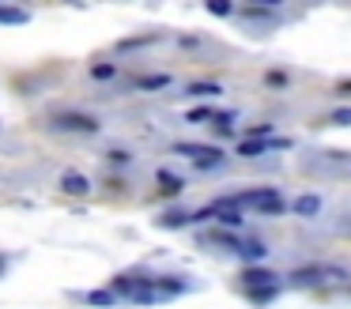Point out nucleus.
Masks as SVG:
<instances>
[{
	"instance_id": "obj_8",
	"label": "nucleus",
	"mask_w": 351,
	"mask_h": 309,
	"mask_svg": "<svg viewBox=\"0 0 351 309\" xmlns=\"http://www.w3.org/2000/svg\"><path fill=\"white\" fill-rule=\"evenodd\" d=\"M265 151H272V140H242L238 143V155L242 158H261Z\"/></svg>"
},
{
	"instance_id": "obj_12",
	"label": "nucleus",
	"mask_w": 351,
	"mask_h": 309,
	"mask_svg": "<svg viewBox=\"0 0 351 309\" xmlns=\"http://www.w3.org/2000/svg\"><path fill=\"white\" fill-rule=\"evenodd\" d=\"M185 95H189V98H215V95H223V87H219V83H189Z\"/></svg>"
},
{
	"instance_id": "obj_16",
	"label": "nucleus",
	"mask_w": 351,
	"mask_h": 309,
	"mask_svg": "<svg viewBox=\"0 0 351 309\" xmlns=\"http://www.w3.org/2000/svg\"><path fill=\"white\" fill-rule=\"evenodd\" d=\"M174 155H182V158H193V162H197V158L204 155V143H174Z\"/></svg>"
},
{
	"instance_id": "obj_19",
	"label": "nucleus",
	"mask_w": 351,
	"mask_h": 309,
	"mask_svg": "<svg viewBox=\"0 0 351 309\" xmlns=\"http://www.w3.org/2000/svg\"><path fill=\"white\" fill-rule=\"evenodd\" d=\"M268 136H272V125H268V121H261V125L250 128V136H245V140H268Z\"/></svg>"
},
{
	"instance_id": "obj_15",
	"label": "nucleus",
	"mask_w": 351,
	"mask_h": 309,
	"mask_svg": "<svg viewBox=\"0 0 351 309\" xmlns=\"http://www.w3.org/2000/svg\"><path fill=\"white\" fill-rule=\"evenodd\" d=\"M223 162V151L219 147H204V155L197 158V170H212V166Z\"/></svg>"
},
{
	"instance_id": "obj_4",
	"label": "nucleus",
	"mask_w": 351,
	"mask_h": 309,
	"mask_svg": "<svg viewBox=\"0 0 351 309\" xmlns=\"http://www.w3.org/2000/svg\"><path fill=\"white\" fill-rule=\"evenodd\" d=\"M61 188H64L69 196H87V193H91V181H87L84 173L69 170V173H61Z\"/></svg>"
},
{
	"instance_id": "obj_22",
	"label": "nucleus",
	"mask_w": 351,
	"mask_h": 309,
	"mask_svg": "<svg viewBox=\"0 0 351 309\" xmlns=\"http://www.w3.org/2000/svg\"><path fill=\"white\" fill-rule=\"evenodd\" d=\"M265 83H268V87H287V75H283V72H268Z\"/></svg>"
},
{
	"instance_id": "obj_20",
	"label": "nucleus",
	"mask_w": 351,
	"mask_h": 309,
	"mask_svg": "<svg viewBox=\"0 0 351 309\" xmlns=\"http://www.w3.org/2000/svg\"><path fill=\"white\" fill-rule=\"evenodd\" d=\"M185 121H189V125H204V121H212V110H204V106H200V110H189Z\"/></svg>"
},
{
	"instance_id": "obj_17",
	"label": "nucleus",
	"mask_w": 351,
	"mask_h": 309,
	"mask_svg": "<svg viewBox=\"0 0 351 309\" xmlns=\"http://www.w3.org/2000/svg\"><path fill=\"white\" fill-rule=\"evenodd\" d=\"M208 15H230L234 12V4H227V0H208Z\"/></svg>"
},
{
	"instance_id": "obj_9",
	"label": "nucleus",
	"mask_w": 351,
	"mask_h": 309,
	"mask_svg": "<svg viewBox=\"0 0 351 309\" xmlns=\"http://www.w3.org/2000/svg\"><path fill=\"white\" fill-rule=\"evenodd\" d=\"M234 253H238V256H245V260H265L268 245H265V241H238Z\"/></svg>"
},
{
	"instance_id": "obj_21",
	"label": "nucleus",
	"mask_w": 351,
	"mask_h": 309,
	"mask_svg": "<svg viewBox=\"0 0 351 309\" xmlns=\"http://www.w3.org/2000/svg\"><path fill=\"white\" fill-rule=\"evenodd\" d=\"M328 121H332V125H351V110H348V106H343V110L328 113Z\"/></svg>"
},
{
	"instance_id": "obj_18",
	"label": "nucleus",
	"mask_w": 351,
	"mask_h": 309,
	"mask_svg": "<svg viewBox=\"0 0 351 309\" xmlns=\"http://www.w3.org/2000/svg\"><path fill=\"white\" fill-rule=\"evenodd\" d=\"M91 75H95V79H114L117 68L110 64V60H106V64H91Z\"/></svg>"
},
{
	"instance_id": "obj_2",
	"label": "nucleus",
	"mask_w": 351,
	"mask_h": 309,
	"mask_svg": "<svg viewBox=\"0 0 351 309\" xmlns=\"http://www.w3.org/2000/svg\"><path fill=\"white\" fill-rule=\"evenodd\" d=\"M53 125L57 128H69V132H99L102 128V121L99 117H91V113H57L53 117Z\"/></svg>"
},
{
	"instance_id": "obj_3",
	"label": "nucleus",
	"mask_w": 351,
	"mask_h": 309,
	"mask_svg": "<svg viewBox=\"0 0 351 309\" xmlns=\"http://www.w3.org/2000/svg\"><path fill=\"white\" fill-rule=\"evenodd\" d=\"M242 283L250 286V291H257V286H276V271L265 268V264H250V268L242 271Z\"/></svg>"
},
{
	"instance_id": "obj_23",
	"label": "nucleus",
	"mask_w": 351,
	"mask_h": 309,
	"mask_svg": "<svg viewBox=\"0 0 351 309\" xmlns=\"http://www.w3.org/2000/svg\"><path fill=\"white\" fill-rule=\"evenodd\" d=\"M0 271H4V256H0Z\"/></svg>"
},
{
	"instance_id": "obj_7",
	"label": "nucleus",
	"mask_w": 351,
	"mask_h": 309,
	"mask_svg": "<svg viewBox=\"0 0 351 309\" xmlns=\"http://www.w3.org/2000/svg\"><path fill=\"white\" fill-rule=\"evenodd\" d=\"M23 23H31L27 8H0V27H23Z\"/></svg>"
},
{
	"instance_id": "obj_11",
	"label": "nucleus",
	"mask_w": 351,
	"mask_h": 309,
	"mask_svg": "<svg viewBox=\"0 0 351 309\" xmlns=\"http://www.w3.org/2000/svg\"><path fill=\"white\" fill-rule=\"evenodd\" d=\"M84 301L87 306H99V309H110V306H117V294L114 291H87Z\"/></svg>"
},
{
	"instance_id": "obj_5",
	"label": "nucleus",
	"mask_w": 351,
	"mask_h": 309,
	"mask_svg": "<svg viewBox=\"0 0 351 309\" xmlns=\"http://www.w3.org/2000/svg\"><path fill=\"white\" fill-rule=\"evenodd\" d=\"M291 211H295V215H302V219H313L321 211V196H313V193L298 196V200L291 203Z\"/></svg>"
},
{
	"instance_id": "obj_10",
	"label": "nucleus",
	"mask_w": 351,
	"mask_h": 309,
	"mask_svg": "<svg viewBox=\"0 0 351 309\" xmlns=\"http://www.w3.org/2000/svg\"><path fill=\"white\" fill-rule=\"evenodd\" d=\"M291 279H295L298 286H317L321 279H325V268H295V275H291Z\"/></svg>"
},
{
	"instance_id": "obj_6",
	"label": "nucleus",
	"mask_w": 351,
	"mask_h": 309,
	"mask_svg": "<svg viewBox=\"0 0 351 309\" xmlns=\"http://www.w3.org/2000/svg\"><path fill=\"white\" fill-rule=\"evenodd\" d=\"M132 87H136V90H162V87H170V75L167 72L140 75V79H132Z\"/></svg>"
},
{
	"instance_id": "obj_14",
	"label": "nucleus",
	"mask_w": 351,
	"mask_h": 309,
	"mask_svg": "<svg viewBox=\"0 0 351 309\" xmlns=\"http://www.w3.org/2000/svg\"><path fill=\"white\" fill-rule=\"evenodd\" d=\"M276 294H280V283H276V286H257V291H250V301H253V306H268Z\"/></svg>"
},
{
	"instance_id": "obj_1",
	"label": "nucleus",
	"mask_w": 351,
	"mask_h": 309,
	"mask_svg": "<svg viewBox=\"0 0 351 309\" xmlns=\"http://www.w3.org/2000/svg\"><path fill=\"white\" fill-rule=\"evenodd\" d=\"M230 203H242V208H253L257 215H283L287 211V200H283L280 188H250V193L234 196Z\"/></svg>"
},
{
	"instance_id": "obj_13",
	"label": "nucleus",
	"mask_w": 351,
	"mask_h": 309,
	"mask_svg": "<svg viewBox=\"0 0 351 309\" xmlns=\"http://www.w3.org/2000/svg\"><path fill=\"white\" fill-rule=\"evenodd\" d=\"M159 188L167 196H174V193H182V188H185V177H178V173H159Z\"/></svg>"
}]
</instances>
